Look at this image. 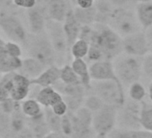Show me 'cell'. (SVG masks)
Here are the masks:
<instances>
[{"label":"cell","instance_id":"obj_49","mask_svg":"<svg viewBox=\"0 0 152 138\" xmlns=\"http://www.w3.org/2000/svg\"><path fill=\"white\" fill-rule=\"evenodd\" d=\"M9 137H10V135H9V136H7V137H6V138H9Z\"/></svg>","mask_w":152,"mask_h":138},{"label":"cell","instance_id":"obj_17","mask_svg":"<svg viewBox=\"0 0 152 138\" xmlns=\"http://www.w3.org/2000/svg\"><path fill=\"white\" fill-rule=\"evenodd\" d=\"M46 68L47 67L37 59L31 57H27L25 58H23L22 67L17 72L32 80L39 76Z\"/></svg>","mask_w":152,"mask_h":138},{"label":"cell","instance_id":"obj_18","mask_svg":"<svg viewBox=\"0 0 152 138\" xmlns=\"http://www.w3.org/2000/svg\"><path fill=\"white\" fill-rule=\"evenodd\" d=\"M72 119V134L71 138H92L96 135L91 126H88L75 117L72 112H70Z\"/></svg>","mask_w":152,"mask_h":138},{"label":"cell","instance_id":"obj_22","mask_svg":"<svg viewBox=\"0 0 152 138\" xmlns=\"http://www.w3.org/2000/svg\"><path fill=\"white\" fill-rule=\"evenodd\" d=\"M138 20L144 31L152 26V1L146 3H138L135 7Z\"/></svg>","mask_w":152,"mask_h":138},{"label":"cell","instance_id":"obj_15","mask_svg":"<svg viewBox=\"0 0 152 138\" xmlns=\"http://www.w3.org/2000/svg\"><path fill=\"white\" fill-rule=\"evenodd\" d=\"M60 75L61 67L56 65H53L47 67L39 76L31 80V83L32 84H37L40 87L54 86L58 81H60Z\"/></svg>","mask_w":152,"mask_h":138},{"label":"cell","instance_id":"obj_20","mask_svg":"<svg viewBox=\"0 0 152 138\" xmlns=\"http://www.w3.org/2000/svg\"><path fill=\"white\" fill-rule=\"evenodd\" d=\"M27 126L32 133L35 138H43L46 134H48L50 130L47 125L44 110L41 114L34 117L27 118Z\"/></svg>","mask_w":152,"mask_h":138},{"label":"cell","instance_id":"obj_31","mask_svg":"<svg viewBox=\"0 0 152 138\" xmlns=\"http://www.w3.org/2000/svg\"><path fill=\"white\" fill-rule=\"evenodd\" d=\"M147 93H148V91L146 90L145 86L140 81L132 84L128 87L129 99H131L132 101H134L137 102H141L144 101Z\"/></svg>","mask_w":152,"mask_h":138},{"label":"cell","instance_id":"obj_44","mask_svg":"<svg viewBox=\"0 0 152 138\" xmlns=\"http://www.w3.org/2000/svg\"><path fill=\"white\" fill-rule=\"evenodd\" d=\"M146 35H147V39H148V47H149V52L152 53V26H150L148 29H147L145 31Z\"/></svg>","mask_w":152,"mask_h":138},{"label":"cell","instance_id":"obj_37","mask_svg":"<svg viewBox=\"0 0 152 138\" xmlns=\"http://www.w3.org/2000/svg\"><path fill=\"white\" fill-rule=\"evenodd\" d=\"M72 7H80L83 9L91 8L95 6L96 0H68Z\"/></svg>","mask_w":152,"mask_h":138},{"label":"cell","instance_id":"obj_47","mask_svg":"<svg viewBox=\"0 0 152 138\" xmlns=\"http://www.w3.org/2000/svg\"><path fill=\"white\" fill-rule=\"evenodd\" d=\"M5 43H6V41H4L2 38H0V48L5 46Z\"/></svg>","mask_w":152,"mask_h":138},{"label":"cell","instance_id":"obj_7","mask_svg":"<svg viewBox=\"0 0 152 138\" xmlns=\"http://www.w3.org/2000/svg\"><path fill=\"white\" fill-rule=\"evenodd\" d=\"M31 85V79L19 72L5 74L0 80V86L9 93L11 99L18 102H22L29 97Z\"/></svg>","mask_w":152,"mask_h":138},{"label":"cell","instance_id":"obj_29","mask_svg":"<svg viewBox=\"0 0 152 138\" xmlns=\"http://www.w3.org/2000/svg\"><path fill=\"white\" fill-rule=\"evenodd\" d=\"M44 115L50 132H62V117L54 113L51 108H44Z\"/></svg>","mask_w":152,"mask_h":138},{"label":"cell","instance_id":"obj_10","mask_svg":"<svg viewBox=\"0 0 152 138\" xmlns=\"http://www.w3.org/2000/svg\"><path fill=\"white\" fill-rule=\"evenodd\" d=\"M0 29L11 41L17 42L21 46L29 34L21 19L14 14L0 13Z\"/></svg>","mask_w":152,"mask_h":138},{"label":"cell","instance_id":"obj_36","mask_svg":"<svg viewBox=\"0 0 152 138\" xmlns=\"http://www.w3.org/2000/svg\"><path fill=\"white\" fill-rule=\"evenodd\" d=\"M4 48L7 51V53H9L13 57H21L23 55V47L17 42L11 41V40L6 41Z\"/></svg>","mask_w":152,"mask_h":138},{"label":"cell","instance_id":"obj_28","mask_svg":"<svg viewBox=\"0 0 152 138\" xmlns=\"http://www.w3.org/2000/svg\"><path fill=\"white\" fill-rule=\"evenodd\" d=\"M60 81L65 84L74 85V84H81V79L73 71V69L70 64H66L61 67V75Z\"/></svg>","mask_w":152,"mask_h":138},{"label":"cell","instance_id":"obj_42","mask_svg":"<svg viewBox=\"0 0 152 138\" xmlns=\"http://www.w3.org/2000/svg\"><path fill=\"white\" fill-rule=\"evenodd\" d=\"M9 138H35V137L32 134V133L31 132V130L29 129V127L27 126V128H25L21 133L15 134V135H10Z\"/></svg>","mask_w":152,"mask_h":138},{"label":"cell","instance_id":"obj_25","mask_svg":"<svg viewBox=\"0 0 152 138\" xmlns=\"http://www.w3.org/2000/svg\"><path fill=\"white\" fill-rule=\"evenodd\" d=\"M73 10V15L81 24L82 26H88V25H92L96 23V8L95 6L83 9L80 7H72Z\"/></svg>","mask_w":152,"mask_h":138},{"label":"cell","instance_id":"obj_23","mask_svg":"<svg viewBox=\"0 0 152 138\" xmlns=\"http://www.w3.org/2000/svg\"><path fill=\"white\" fill-rule=\"evenodd\" d=\"M71 65L73 71L81 79L82 84L90 90L91 79L89 71V65L86 62V60L83 58H74L73 60H72Z\"/></svg>","mask_w":152,"mask_h":138},{"label":"cell","instance_id":"obj_35","mask_svg":"<svg viewBox=\"0 0 152 138\" xmlns=\"http://www.w3.org/2000/svg\"><path fill=\"white\" fill-rule=\"evenodd\" d=\"M142 75L152 81V53L147 54L142 60Z\"/></svg>","mask_w":152,"mask_h":138},{"label":"cell","instance_id":"obj_24","mask_svg":"<svg viewBox=\"0 0 152 138\" xmlns=\"http://www.w3.org/2000/svg\"><path fill=\"white\" fill-rule=\"evenodd\" d=\"M107 138H152V133L144 129H122L115 127Z\"/></svg>","mask_w":152,"mask_h":138},{"label":"cell","instance_id":"obj_33","mask_svg":"<svg viewBox=\"0 0 152 138\" xmlns=\"http://www.w3.org/2000/svg\"><path fill=\"white\" fill-rule=\"evenodd\" d=\"M106 103L98 95L91 93L85 97L83 106L86 107L88 109H90L91 112L94 113V112L99 110Z\"/></svg>","mask_w":152,"mask_h":138},{"label":"cell","instance_id":"obj_13","mask_svg":"<svg viewBox=\"0 0 152 138\" xmlns=\"http://www.w3.org/2000/svg\"><path fill=\"white\" fill-rule=\"evenodd\" d=\"M63 27H64V33L66 36L68 48L70 50L72 44L80 38L81 30L83 27L82 24L76 20V18L73 15L72 7H71L69 9L66 18H65L64 22L63 23Z\"/></svg>","mask_w":152,"mask_h":138},{"label":"cell","instance_id":"obj_12","mask_svg":"<svg viewBox=\"0 0 152 138\" xmlns=\"http://www.w3.org/2000/svg\"><path fill=\"white\" fill-rule=\"evenodd\" d=\"M89 71L91 81H118L112 60H99L89 64Z\"/></svg>","mask_w":152,"mask_h":138},{"label":"cell","instance_id":"obj_38","mask_svg":"<svg viewBox=\"0 0 152 138\" xmlns=\"http://www.w3.org/2000/svg\"><path fill=\"white\" fill-rule=\"evenodd\" d=\"M62 132L68 136H71L72 134V119L69 111L66 115L62 117Z\"/></svg>","mask_w":152,"mask_h":138},{"label":"cell","instance_id":"obj_14","mask_svg":"<svg viewBox=\"0 0 152 138\" xmlns=\"http://www.w3.org/2000/svg\"><path fill=\"white\" fill-rule=\"evenodd\" d=\"M71 7L68 0H48L47 14L48 19L64 23Z\"/></svg>","mask_w":152,"mask_h":138},{"label":"cell","instance_id":"obj_21","mask_svg":"<svg viewBox=\"0 0 152 138\" xmlns=\"http://www.w3.org/2000/svg\"><path fill=\"white\" fill-rule=\"evenodd\" d=\"M96 23L107 24L114 13L115 7L109 0H96Z\"/></svg>","mask_w":152,"mask_h":138},{"label":"cell","instance_id":"obj_6","mask_svg":"<svg viewBox=\"0 0 152 138\" xmlns=\"http://www.w3.org/2000/svg\"><path fill=\"white\" fill-rule=\"evenodd\" d=\"M90 90L106 104L121 107L125 102L123 84L118 81H91Z\"/></svg>","mask_w":152,"mask_h":138},{"label":"cell","instance_id":"obj_9","mask_svg":"<svg viewBox=\"0 0 152 138\" xmlns=\"http://www.w3.org/2000/svg\"><path fill=\"white\" fill-rule=\"evenodd\" d=\"M141 102L125 101L118 109L116 127L122 129H142L140 124Z\"/></svg>","mask_w":152,"mask_h":138},{"label":"cell","instance_id":"obj_30","mask_svg":"<svg viewBox=\"0 0 152 138\" xmlns=\"http://www.w3.org/2000/svg\"><path fill=\"white\" fill-rule=\"evenodd\" d=\"M89 48H90V43L88 41L83 39H78L72 44L70 49L71 57H73V59L74 58L85 59L88 55Z\"/></svg>","mask_w":152,"mask_h":138},{"label":"cell","instance_id":"obj_5","mask_svg":"<svg viewBox=\"0 0 152 138\" xmlns=\"http://www.w3.org/2000/svg\"><path fill=\"white\" fill-rule=\"evenodd\" d=\"M108 25L122 38L144 31L134 8H115Z\"/></svg>","mask_w":152,"mask_h":138},{"label":"cell","instance_id":"obj_19","mask_svg":"<svg viewBox=\"0 0 152 138\" xmlns=\"http://www.w3.org/2000/svg\"><path fill=\"white\" fill-rule=\"evenodd\" d=\"M36 100L43 108H51L59 101L63 100V96L52 86L48 87H42L37 97Z\"/></svg>","mask_w":152,"mask_h":138},{"label":"cell","instance_id":"obj_11","mask_svg":"<svg viewBox=\"0 0 152 138\" xmlns=\"http://www.w3.org/2000/svg\"><path fill=\"white\" fill-rule=\"evenodd\" d=\"M124 53L134 57H144L149 53V47L145 31H141L123 38Z\"/></svg>","mask_w":152,"mask_h":138},{"label":"cell","instance_id":"obj_46","mask_svg":"<svg viewBox=\"0 0 152 138\" xmlns=\"http://www.w3.org/2000/svg\"><path fill=\"white\" fill-rule=\"evenodd\" d=\"M152 0H132V2L136 6L138 3H146V2H151Z\"/></svg>","mask_w":152,"mask_h":138},{"label":"cell","instance_id":"obj_45","mask_svg":"<svg viewBox=\"0 0 152 138\" xmlns=\"http://www.w3.org/2000/svg\"><path fill=\"white\" fill-rule=\"evenodd\" d=\"M148 98H149V100L151 101V102H152V81L149 83V84H148Z\"/></svg>","mask_w":152,"mask_h":138},{"label":"cell","instance_id":"obj_8","mask_svg":"<svg viewBox=\"0 0 152 138\" xmlns=\"http://www.w3.org/2000/svg\"><path fill=\"white\" fill-rule=\"evenodd\" d=\"M119 108L115 105L105 104L99 110L93 113L92 128L97 135L107 137L116 127Z\"/></svg>","mask_w":152,"mask_h":138},{"label":"cell","instance_id":"obj_34","mask_svg":"<svg viewBox=\"0 0 152 138\" xmlns=\"http://www.w3.org/2000/svg\"><path fill=\"white\" fill-rule=\"evenodd\" d=\"M75 117L78 119H80L82 122L88 126H92V119H93V112H91L90 109H88L86 107L82 106L77 110L72 112Z\"/></svg>","mask_w":152,"mask_h":138},{"label":"cell","instance_id":"obj_1","mask_svg":"<svg viewBox=\"0 0 152 138\" xmlns=\"http://www.w3.org/2000/svg\"><path fill=\"white\" fill-rule=\"evenodd\" d=\"M89 43L98 48L107 60H113L124 53L123 38L107 24H92Z\"/></svg>","mask_w":152,"mask_h":138},{"label":"cell","instance_id":"obj_32","mask_svg":"<svg viewBox=\"0 0 152 138\" xmlns=\"http://www.w3.org/2000/svg\"><path fill=\"white\" fill-rule=\"evenodd\" d=\"M11 132V115L6 113L0 108V138H6Z\"/></svg>","mask_w":152,"mask_h":138},{"label":"cell","instance_id":"obj_43","mask_svg":"<svg viewBox=\"0 0 152 138\" xmlns=\"http://www.w3.org/2000/svg\"><path fill=\"white\" fill-rule=\"evenodd\" d=\"M43 138H71L63 132H49Z\"/></svg>","mask_w":152,"mask_h":138},{"label":"cell","instance_id":"obj_41","mask_svg":"<svg viewBox=\"0 0 152 138\" xmlns=\"http://www.w3.org/2000/svg\"><path fill=\"white\" fill-rule=\"evenodd\" d=\"M115 8H134L135 5L132 0H109Z\"/></svg>","mask_w":152,"mask_h":138},{"label":"cell","instance_id":"obj_26","mask_svg":"<svg viewBox=\"0 0 152 138\" xmlns=\"http://www.w3.org/2000/svg\"><path fill=\"white\" fill-rule=\"evenodd\" d=\"M21 109L27 117H37L44 110V108L39 103L36 99L31 98H27L26 100L21 102Z\"/></svg>","mask_w":152,"mask_h":138},{"label":"cell","instance_id":"obj_2","mask_svg":"<svg viewBox=\"0 0 152 138\" xmlns=\"http://www.w3.org/2000/svg\"><path fill=\"white\" fill-rule=\"evenodd\" d=\"M22 47L28 57L37 59L46 67L56 65V53L47 32L40 34L29 32L27 39Z\"/></svg>","mask_w":152,"mask_h":138},{"label":"cell","instance_id":"obj_27","mask_svg":"<svg viewBox=\"0 0 152 138\" xmlns=\"http://www.w3.org/2000/svg\"><path fill=\"white\" fill-rule=\"evenodd\" d=\"M140 124L142 129L152 133V102L141 101Z\"/></svg>","mask_w":152,"mask_h":138},{"label":"cell","instance_id":"obj_3","mask_svg":"<svg viewBox=\"0 0 152 138\" xmlns=\"http://www.w3.org/2000/svg\"><path fill=\"white\" fill-rule=\"evenodd\" d=\"M143 57H134L123 53L114 58L113 65L116 76L124 87L140 80L142 76Z\"/></svg>","mask_w":152,"mask_h":138},{"label":"cell","instance_id":"obj_4","mask_svg":"<svg viewBox=\"0 0 152 138\" xmlns=\"http://www.w3.org/2000/svg\"><path fill=\"white\" fill-rule=\"evenodd\" d=\"M46 32L50 40V42L56 53V65L59 67H62L63 65L68 64L67 62H69L71 55L68 48L66 36L63 27V23L48 19Z\"/></svg>","mask_w":152,"mask_h":138},{"label":"cell","instance_id":"obj_40","mask_svg":"<svg viewBox=\"0 0 152 138\" xmlns=\"http://www.w3.org/2000/svg\"><path fill=\"white\" fill-rule=\"evenodd\" d=\"M13 1L17 7L26 10L34 7L37 5L38 0H13Z\"/></svg>","mask_w":152,"mask_h":138},{"label":"cell","instance_id":"obj_16","mask_svg":"<svg viewBox=\"0 0 152 138\" xmlns=\"http://www.w3.org/2000/svg\"><path fill=\"white\" fill-rule=\"evenodd\" d=\"M22 65L23 58L11 56L4 47L0 48V72L3 75L19 71Z\"/></svg>","mask_w":152,"mask_h":138},{"label":"cell","instance_id":"obj_39","mask_svg":"<svg viewBox=\"0 0 152 138\" xmlns=\"http://www.w3.org/2000/svg\"><path fill=\"white\" fill-rule=\"evenodd\" d=\"M51 109L54 111V113H56V115H58L60 117H63V116L66 115L67 112H68V106L65 103V101H64V99L59 101L54 106H52Z\"/></svg>","mask_w":152,"mask_h":138},{"label":"cell","instance_id":"obj_48","mask_svg":"<svg viewBox=\"0 0 152 138\" xmlns=\"http://www.w3.org/2000/svg\"><path fill=\"white\" fill-rule=\"evenodd\" d=\"M92 138H107V137H106V136H100V135H95V136H93Z\"/></svg>","mask_w":152,"mask_h":138}]
</instances>
